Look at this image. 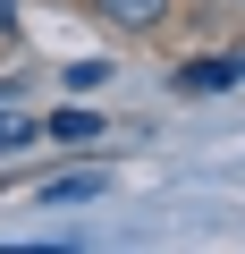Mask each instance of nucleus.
Here are the masks:
<instances>
[{
    "mask_svg": "<svg viewBox=\"0 0 245 254\" xmlns=\"http://www.w3.org/2000/svg\"><path fill=\"white\" fill-rule=\"evenodd\" d=\"M34 136H43V127H34V119H26L17 102H0V153H26Z\"/></svg>",
    "mask_w": 245,
    "mask_h": 254,
    "instance_id": "7ed1b4c3",
    "label": "nucleus"
},
{
    "mask_svg": "<svg viewBox=\"0 0 245 254\" xmlns=\"http://www.w3.org/2000/svg\"><path fill=\"white\" fill-rule=\"evenodd\" d=\"M228 85H245V51H228V60H186V68H178V93H228Z\"/></svg>",
    "mask_w": 245,
    "mask_h": 254,
    "instance_id": "f257e3e1",
    "label": "nucleus"
},
{
    "mask_svg": "<svg viewBox=\"0 0 245 254\" xmlns=\"http://www.w3.org/2000/svg\"><path fill=\"white\" fill-rule=\"evenodd\" d=\"M9 26H17V0H0V34H9Z\"/></svg>",
    "mask_w": 245,
    "mask_h": 254,
    "instance_id": "0eeeda50",
    "label": "nucleus"
},
{
    "mask_svg": "<svg viewBox=\"0 0 245 254\" xmlns=\"http://www.w3.org/2000/svg\"><path fill=\"white\" fill-rule=\"evenodd\" d=\"M93 195H101V170H93V178L76 170V178H51V187H43V203H93Z\"/></svg>",
    "mask_w": 245,
    "mask_h": 254,
    "instance_id": "20e7f679",
    "label": "nucleus"
},
{
    "mask_svg": "<svg viewBox=\"0 0 245 254\" xmlns=\"http://www.w3.org/2000/svg\"><path fill=\"white\" fill-rule=\"evenodd\" d=\"M93 17H110L118 34H152L169 26V0H93Z\"/></svg>",
    "mask_w": 245,
    "mask_h": 254,
    "instance_id": "f03ea898",
    "label": "nucleus"
},
{
    "mask_svg": "<svg viewBox=\"0 0 245 254\" xmlns=\"http://www.w3.org/2000/svg\"><path fill=\"white\" fill-rule=\"evenodd\" d=\"M68 85H76V93H93V85H110V60H85V68H68Z\"/></svg>",
    "mask_w": 245,
    "mask_h": 254,
    "instance_id": "423d86ee",
    "label": "nucleus"
},
{
    "mask_svg": "<svg viewBox=\"0 0 245 254\" xmlns=\"http://www.w3.org/2000/svg\"><path fill=\"white\" fill-rule=\"evenodd\" d=\"M51 136H59V144H85V136H101V119H93V110H59Z\"/></svg>",
    "mask_w": 245,
    "mask_h": 254,
    "instance_id": "39448f33",
    "label": "nucleus"
}]
</instances>
